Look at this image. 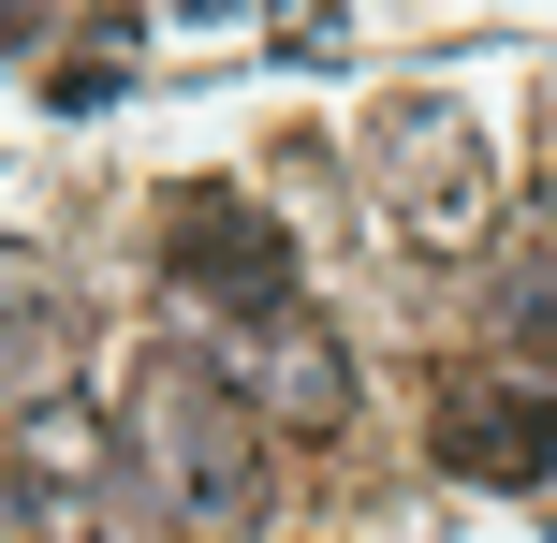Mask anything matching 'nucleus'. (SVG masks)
<instances>
[{
  "instance_id": "1a4fd4ad",
  "label": "nucleus",
  "mask_w": 557,
  "mask_h": 543,
  "mask_svg": "<svg viewBox=\"0 0 557 543\" xmlns=\"http://www.w3.org/2000/svg\"><path fill=\"white\" fill-rule=\"evenodd\" d=\"M15 45H29V0H0V59H15Z\"/></svg>"
},
{
  "instance_id": "6e6552de",
  "label": "nucleus",
  "mask_w": 557,
  "mask_h": 543,
  "mask_svg": "<svg viewBox=\"0 0 557 543\" xmlns=\"http://www.w3.org/2000/svg\"><path fill=\"white\" fill-rule=\"evenodd\" d=\"M499 323H513L529 353H557V264H513V309H499Z\"/></svg>"
},
{
  "instance_id": "423d86ee",
  "label": "nucleus",
  "mask_w": 557,
  "mask_h": 543,
  "mask_svg": "<svg viewBox=\"0 0 557 543\" xmlns=\"http://www.w3.org/2000/svg\"><path fill=\"white\" fill-rule=\"evenodd\" d=\"M15 485H29V499H59V515H74V499L103 485V427H88V411L59 397V382L15 411Z\"/></svg>"
},
{
  "instance_id": "20e7f679",
  "label": "nucleus",
  "mask_w": 557,
  "mask_h": 543,
  "mask_svg": "<svg viewBox=\"0 0 557 543\" xmlns=\"http://www.w3.org/2000/svg\"><path fill=\"white\" fill-rule=\"evenodd\" d=\"M425 456L455 470V485H543L557 470V397L543 382H441V411H425Z\"/></svg>"
},
{
  "instance_id": "9d476101",
  "label": "nucleus",
  "mask_w": 557,
  "mask_h": 543,
  "mask_svg": "<svg viewBox=\"0 0 557 543\" xmlns=\"http://www.w3.org/2000/svg\"><path fill=\"white\" fill-rule=\"evenodd\" d=\"M543 192H557V118H543Z\"/></svg>"
},
{
  "instance_id": "f03ea898",
  "label": "nucleus",
  "mask_w": 557,
  "mask_h": 543,
  "mask_svg": "<svg viewBox=\"0 0 557 543\" xmlns=\"http://www.w3.org/2000/svg\"><path fill=\"white\" fill-rule=\"evenodd\" d=\"M367 192L411 250H484L499 235V147L470 103H382L367 118Z\"/></svg>"
},
{
  "instance_id": "f257e3e1",
  "label": "nucleus",
  "mask_w": 557,
  "mask_h": 543,
  "mask_svg": "<svg viewBox=\"0 0 557 543\" xmlns=\"http://www.w3.org/2000/svg\"><path fill=\"white\" fill-rule=\"evenodd\" d=\"M117 470L147 485V515H191V529L264 515V397L206 353H147L117 397Z\"/></svg>"
},
{
  "instance_id": "0eeeda50",
  "label": "nucleus",
  "mask_w": 557,
  "mask_h": 543,
  "mask_svg": "<svg viewBox=\"0 0 557 543\" xmlns=\"http://www.w3.org/2000/svg\"><path fill=\"white\" fill-rule=\"evenodd\" d=\"M117 88H133V15H103L74 59H59V103H74V118H88V103H117Z\"/></svg>"
},
{
  "instance_id": "9b49d317",
  "label": "nucleus",
  "mask_w": 557,
  "mask_h": 543,
  "mask_svg": "<svg viewBox=\"0 0 557 543\" xmlns=\"http://www.w3.org/2000/svg\"><path fill=\"white\" fill-rule=\"evenodd\" d=\"M191 15H250V0H191Z\"/></svg>"
},
{
  "instance_id": "39448f33",
  "label": "nucleus",
  "mask_w": 557,
  "mask_h": 543,
  "mask_svg": "<svg viewBox=\"0 0 557 543\" xmlns=\"http://www.w3.org/2000/svg\"><path fill=\"white\" fill-rule=\"evenodd\" d=\"M59 353H74V309H59V280L0 235V397H45Z\"/></svg>"
},
{
  "instance_id": "7ed1b4c3",
  "label": "nucleus",
  "mask_w": 557,
  "mask_h": 543,
  "mask_svg": "<svg viewBox=\"0 0 557 543\" xmlns=\"http://www.w3.org/2000/svg\"><path fill=\"white\" fill-rule=\"evenodd\" d=\"M162 280L191 294V309H221V323L308 309V294H294V235H278L250 192H191V206H176V221H162Z\"/></svg>"
}]
</instances>
